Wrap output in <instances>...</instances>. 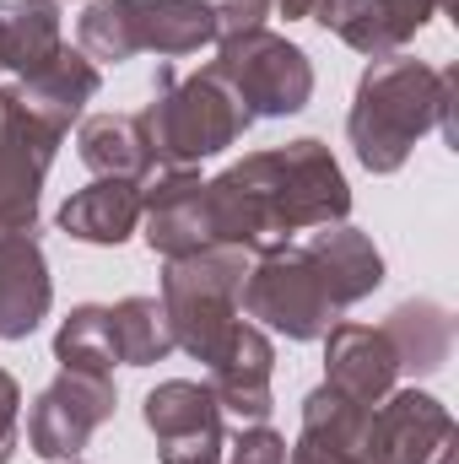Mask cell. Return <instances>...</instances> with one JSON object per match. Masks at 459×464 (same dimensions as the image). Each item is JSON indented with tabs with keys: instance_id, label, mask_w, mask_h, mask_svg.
Instances as JSON below:
<instances>
[{
	"instance_id": "obj_1",
	"label": "cell",
	"mask_w": 459,
	"mask_h": 464,
	"mask_svg": "<svg viewBox=\"0 0 459 464\" xmlns=\"http://www.w3.org/2000/svg\"><path fill=\"white\" fill-rule=\"evenodd\" d=\"M211 206V232L217 243L243 248V254H276L298 243V232L336 227L351 217V189L336 162V151L314 135L249 151L243 162L222 168L206 184Z\"/></svg>"
},
{
	"instance_id": "obj_2",
	"label": "cell",
	"mask_w": 459,
	"mask_h": 464,
	"mask_svg": "<svg viewBox=\"0 0 459 464\" xmlns=\"http://www.w3.org/2000/svg\"><path fill=\"white\" fill-rule=\"evenodd\" d=\"M454 98H459V71H433L411 54H384L362 71L346 135L362 157L367 173H400L405 157L427 130H444L454 140Z\"/></svg>"
},
{
	"instance_id": "obj_3",
	"label": "cell",
	"mask_w": 459,
	"mask_h": 464,
	"mask_svg": "<svg viewBox=\"0 0 459 464\" xmlns=\"http://www.w3.org/2000/svg\"><path fill=\"white\" fill-rule=\"evenodd\" d=\"M249 124H254L249 109L211 65L195 76H173L168 65H157L151 103L141 109V130H146L157 168H195L228 151L232 140H243Z\"/></svg>"
},
{
	"instance_id": "obj_4",
	"label": "cell",
	"mask_w": 459,
	"mask_h": 464,
	"mask_svg": "<svg viewBox=\"0 0 459 464\" xmlns=\"http://www.w3.org/2000/svg\"><path fill=\"white\" fill-rule=\"evenodd\" d=\"M76 38L93 65H119L130 54L179 60L217 44V22L211 0H93Z\"/></svg>"
},
{
	"instance_id": "obj_5",
	"label": "cell",
	"mask_w": 459,
	"mask_h": 464,
	"mask_svg": "<svg viewBox=\"0 0 459 464\" xmlns=\"http://www.w3.org/2000/svg\"><path fill=\"white\" fill-rule=\"evenodd\" d=\"M243 276H249V259L243 248L228 243H211L200 254H179L168 259L162 270V314H168V330H173V346L190 351L195 362H211L222 341L238 324V292H243Z\"/></svg>"
},
{
	"instance_id": "obj_6",
	"label": "cell",
	"mask_w": 459,
	"mask_h": 464,
	"mask_svg": "<svg viewBox=\"0 0 459 464\" xmlns=\"http://www.w3.org/2000/svg\"><path fill=\"white\" fill-rule=\"evenodd\" d=\"M238 314H249L254 324L287 335V341H325L330 324H341V308L336 297L325 292L314 259L287 243L276 254H259L243 276V292H238Z\"/></svg>"
},
{
	"instance_id": "obj_7",
	"label": "cell",
	"mask_w": 459,
	"mask_h": 464,
	"mask_svg": "<svg viewBox=\"0 0 459 464\" xmlns=\"http://www.w3.org/2000/svg\"><path fill=\"white\" fill-rule=\"evenodd\" d=\"M211 71L238 92V103L249 109V119L303 114L308 98H314V65H308V54L292 38L270 33V27L222 38Z\"/></svg>"
},
{
	"instance_id": "obj_8",
	"label": "cell",
	"mask_w": 459,
	"mask_h": 464,
	"mask_svg": "<svg viewBox=\"0 0 459 464\" xmlns=\"http://www.w3.org/2000/svg\"><path fill=\"white\" fill-rule=\"evenodd\" d=\"M60 130H49L44 119L22 103V92L0 87V237L33 232L38 222V189L54 168L60 151Z\"/></svg>"
},
{
	"instance_id": "obj_9",
	"label": "cell",
	"mask_w": 459,
	"mask_h": 464,
	"mask_svg": "<svg viewBox=\"0 0 459 464\" xmlns=\"http://www.w3.org/2000/svg\"><path fill=\"white\" fill-rule=\"evenodd\" d=\"M114 405L119 394L109 372H71V367H60V378L27 411V449L38 459H76L87 449V438L114 416Z\"/></svg>"
},
{
	"instance_id": "obj_10",
	"label": "cell",
	"mask_w": 459,
	"mask_h": 464,
	"mask_svg": "<svg viewBox=\"0 0 459 464\" xmlns=\"http://www.w3.org/2000/svg\"><path fill=\"white\" fill-rule=\"evenodd\" d=\"M141 227H146L151 254L162 259L211 248L217 232H211V206H206V179L195 168H151L141 179Z\"/></svg>"
},
{
	"instance_id": "obj_11",
	"label": "cell",
	"mask_w": 459,
	"mask_h": 464,
	"mask_svg": "<svg viewBox=\"0 0 459 464\" xmlns=\"http://www.w3.org/2000/svg\"><path fill=\"white\" fill-rule=\"evenodd\" d=\"M146 427L162 464H217L222 459V405L206 383L168 378L146 394Z\"/></svg>"
},
{
	"instance_id": "obj_12",
	"label": "cell",
	"mask_w": 459,
	"mask_h": 464,
	"mask_svg": "<svg viewBox=\"0 0 459 464\" xmlns=\"http://www.w3.org/2000/svg\"><path fill=\"white\" fill-rule=\"evenodd\" d=\"M449 443H459L454 416L422 389H389L367 416V454L378 464H433Z\"/></svg>"
},
{
	"instance_id": "obj_13",
	"label": "cell",
	"mask_w": 459,
	"mask_h": 464,
	"mask_svg": "<svg viewBox=\"0 0 459 464\" xmlns=\"http://www.w3.org/2000/svg\"><path fill=\"white\" fill-rule=\"evenodd\" d=\"M211 367V394H217V405L232 411L238 421H265L270 416V372H276V346H270V335L259 330V324H249V319H238L232 324V335L222 341V351L206 362Z\"/></svg>"
},
{
	"instance_id": "obj_14",
	"label": "cell",
	"mask_w": 459,
	"mask_h": 464,
	"mask_svg": "<svg viewBox=\"0 0 459 464\" xmlns=\"http://www.w3.org/2000/svg\"><path fill=\"white\" fill-rule=\"evenodd\" d=\"M400 378V362H395V346L384 330L373 324H330L325 330V383L356 400V405H378Z\"/></svg>"
},
{
	"instance_id": "obj_15",
	"label": "cell",
	"mask_w": 459,
	"mask_h": 464,
	"mask_svg": "<svg viewBox=\"0 0 459 464\" xmlns=\"http://www.w3.org/2000/svg\"><path fill=\"white\" fill-rule=\"evenodd\" d=\"M54 303L49 259L33 232L0 237V341H27Z\"/></svg>"
},
{
	"instance_id": "obj_16",
	"label": "cell",
	"mask_w": 459,
	"mask_h": 464,
	"mask_svg": "<svg viewBox=\"0 0 459 464\" xmlns=\"http://www.w3.org/2000/svg\"><path fill=\"white\" fill-rule=\"evenodd\" d=\"M308 259H314V270H319V281H325V292L336 297V308H351V303H362L378 281H384V254L373 248V237L356 227H314L303 243H298Z\"/></svg>"
},
{
	"instance_id": "obj_17",
	"label": "cell",
	"mask_w": 459,
	"mask_h": 464,
	"mask_svg": "<svg viewBox=\"0 0 459 464\" xmlns=\"http://www.w3.org/2000/svg\"><path fill=\"white\" fill-rule=\"evenodd\" d=\"M135 227H141V184L135 179H93L87 189H76L60 206V232H71L76 243L114 248Z\"/></svg>"
},
{
	"instance_id": "obj_18",
	"label": "cell",
	"mask_w": 459,
	"mask_h": 464,
	"mask_svg": "<svg viewBox=\"0 0 459 464\" xmlns=\"http://www.w3.org/2000/svg\"><path fill=\"white\" fill-rule=\"evenodd\" d=\"M98 87H103L98 65H93L82 49H60V54H54L44 71H33L16 92H22V103L44 119L49 130H60V135H65L76 119L87 114V103L98 98Z\"/></svg>"
},
{
	"instance_id": "obj_19",
	"label": "cell",
	"mask_w": 459,
	"mask_h": 464,
	"mask_svg": "<svg viewBox=\"0 0 459 464\" xmlns=\"http://www.w3.org/2000/svg\"><path fill=\"white\" fill-rule=\"evenodd\" d=\"M60 49V0H0V71H16L27 82Z\"/></svg>"
},
{
	"instance_id": "obj_20",
	"label": "cell",
	"mask_w": 459,
	"mask_h": 464,
	"mask_svg": "<svg viewBox=\"0 0 459 464\" xmlns=\"http://www.w3.org/2000/svg\"><path fill=\"white\" fill-rule=\"evenodd\" d=\"M82 162L98 173V179H146L157 168L151 146H146V130H141V114H93L82 119Z\"/></svg>"
},
{
	"instance_id": "obj_21",
	"label": "cell",
	"mask_w": 459,
	"mask_h": 464,
	"mask_svg": "<svg viewBox=\"0 0 459 464\" xmlns=\"http://www.w3.org/2000/svg\"><path fill=\"white\" fill-rule=\"evenodd\" d=\"M378 330L389 335L400 372L411 367V372H422V378H427V372H438V367L449 362L454 324H449V314H444L438 303H400V308H395Z\"/></svg>"
},
{
	"instance_id": "obj_22",
	"label": "cell",
	"mask_w": 459,
	"mask_h": 464,
	"mask_svg": "<svg viewBox=\"0 0 459 464\" xmlns=\"http://www.w3.org/2000/svg\"><path fill=\"white\" fill-rule=\"evenodd\" d=\"M109 330H114V356L124 367H151L168 351H179L157 297H124V303H114L109 308Z\"/></svg>"
},
{
	"instance_id": "obj_23",
	"label": "cell",
	"mask_w": 459,
	"mask_h": 464,
	"mask_svg": "<svg viewBox=\"0 0 459 464\" xmlns=\"http://www.w3.org/2000/svg\"><path fill=\"white\" fill-rule=\"evenodd\" d=\"M54 362L71 367V372H109L114 378L119 356H114V330H109V308L87 303V308H71V319L60 324L54 335Z\"/></svg>"
},
{
	"instance_id": "obj_24",
	"label": "cell",
	"mask_w": 459,
	"mask_h": 464,
	"mask_svg": "<svg viewBox=\"0 0 459 464\" xmlns=\"http://www.w3.org/2000/svg\"><path fill=\"white\" fill-rule=\"evenodd\" d=\"M314 22H319L325 33H336L346 49L367 54V60L400 54V49L389 44V33H384V22H378V5H373V0H319V5H314Z\"/></svg>"
},
{
	"instance_id": "obj_25",
	"label": "cell",
	"mask_w": 459,
	"mask_h": 464,
	"mask_svg": "<svg viewBox=\"0 0 459 464\" xmlns=\"http://www.w3.org/2000/svg\"><path fill=\"white\" fill-rule=\"evenodd\" d=\"M378 5V22H384V33H389V44L400 49V44H411L438 11H454L459 0H373Z\"/></svg>"
},
{
	"instance_id": "obj_26",
	"label": "cell",
	"mask_w": 459,
	"mask_h": 464,
	"mask_svg": "<svg viewBox=\"0 0 459 464\" xmlns=\"http://www.w3.org/2000/svg\"><path fill=\"white\" fill-rule=\"evenodd\" d=\"M287 464H378L367 454V443H341V438H314V432H298Z\"/></svg>"
},
{
	"instance_id": "obj_27",
	"label": "cell",
	"mask_w": 459,
	"mask_h": 464,
	"mask_svg": "<svg viewBox=\"0 0 459 464\" xmlns=\"http://www.w3.org/2000/svg\"><path fill=\"white\" fill-rule=\"evenodd\" d=\"M228 464H287V438H281V432H270L265 421H254V427H243V432H238Z\"/></svg>"
},
{
	"instance_id": "obj_28",
	"label": "cell",
	"mask_w": 459,
	"mask_h": 464,
	"mask_svg": "<svg viewBox=\"0 0 459 464\" xmlns=\"http://www.w3.org/2000/svg\"><path fill=\"white\" fill-rule=\"evenodd\" d=\"M270 5H254V0H211V22H217V44L222 38H238V33H254L265 27Z\"/></svg>"
},
{
	"instance_id": "obj_29",
	"label": "cell",
	"mask_w": 459,
	"mask_h": 464,
	"mask_svg": "<svg viewBox=\"0 0 459 464\" xmlns=\"http://www.w3.org/2000/svg\"><path fill=\"white\" fill-rule=\"evenodd\" d=\"M16 416H22V389L0 367V464H11V454H16Z\"/></svg>"
},
{
	"instance_id": "obj_30",
	"label": "cell",
	"mask_w": 459,
	"mask_h": 464,
	"mask_svg": "<svg viewBox=\"0 0 459 464\" xmlns=\"http://www.w3.org/2000/svg\"><path fill=\"white\" fill-rule=\"evenodd\" d=\"M276 5H281V16H314L319 0H276Z\"/></svg>"
},
{
	"instance_id": "obj_31",
	"label": "cell",
	"mask_w": 459,
	"mask_h": 464,
	"mask_svg": "<svg viewBox=\"0 0 459 464\" xmlns=\"http://www.w3.org/2000/svg\"><path fill=\"white\" fill-rule=\"evenodd\" d=\"M254 5H276V0H254Z\"/></svg>"
},
{
	"instance_id": "obj_32",
	"label": "cell",
	"mask_w": 459,
	"mask_h": 464,
	"mask_svg": "<svg viewBox=\"0 0 459 464\" xmlns=\"http://www.w3.org/2000/svg\"><path fill=\"white\" fill-rule=\"evenodd\" d=\"M65 464H82V459H65Z\"/></svg>"
},
{
	"instance_id": "obj_33",
	"label": "cell",
	"mask_w": 459,
	"mask_h": 464,
	"mask_svg": "<svg viewBox=\"0 0 459 464\" xmlns=\"http://www.w3.org/2000/svg\"><path fill=\"white\" fill-rule=\"evenodd\" d=\"M217 464H222V459H217Z\"/></svg>"
}]
</instances>
